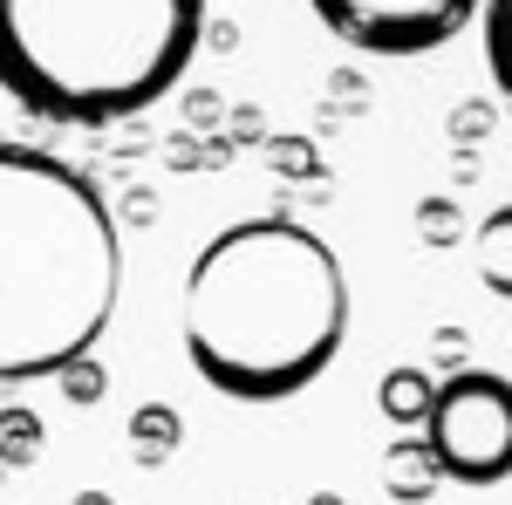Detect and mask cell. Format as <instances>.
<instances>
[{"label":"cell","instance_id":"obj_18","mask_svg":"<svg viewBox=\"0 0 512 505\" xmlns=\"http://www.w3.org/2000/svg\"><path fill=\"white\" fill-rule=\"evenodd\" d=\"M158 151H164V171H205V137H192V130H171Z\"/></svg>","mask_w":512,"mask_h":505},{"label":"cell","instance_id":"obj_17","mask_svg":"<svg viewBox=\"0 0 512 505\" xmlns=\"http://www.w3.org/2000/svg\"><path fill=\"white\" fill-rule=\"evenodd\" d=\"M219 117H226V103L212 89H185V130L192 137H219Z\"/></svg>","mask_w":512,"mask_h":505},{"label":"cell","instance_id":"obj_14","mask_svg":"<svg viewBox=\"0 0 512 505\" xmlns=\"http://www.w3.org/2000/svg\"><path fill=\"white\" fill-rule=\"evenodd\" d=\"M55 389H62V403H69V410H96V403L110 396V369H103V355L69 362V369L55 376Z\"/></svg>","mask_w":512,"mask_h":505},{"label":"cell","instance_id":"obj_24","mask_svg":"<svg viewBox=\"0 0 512 505\" xmlns=\"http://www.w3.org/2000/svg\"><path fill=\"white\" fill-rule=\"evenodd\" d=\"M451 178H458V185H472V178H478V151H458V171H451Z\"/></svg>","mask_w":512,"mask_h":505},{"label":"cell","instance_id":"obj_2","mask_svg":"<svg viewBox=\"0 0 512 505\" xmlns=\"http://www.w3.org/2000/svg\"><path fill=\"white\" fill-rule=\"evenodd\" d=\"M123 301V226L69 157L0 137V383H55Z\"/></svg>","mask_w":512,"mask_h":505},{"label":"cell","instance_id":"obj_15","mask_svg":"<svg viewBox=\"0 0 512 505\" xmlns=\"http://www.w3.org/2000/svg\"><path fill=\"white\" fill-rule=\"evenodd\" d=\"M465 369H478L472 362V335H465V328H437L431 335V376L444 383V376H465Z\"/></svg>","mask_w":512,"mask_h":505},{"label":"cell","instance_id":"obj_16","mask_svg":"<svg viewBox=\"0 0 512 505\" xmlns=\"http://www.w3.org/2000/svg\"><path fill=\"white\" fill-rule=\"evenodd\" d=\"M485 137H492V103H458L451 110V144L458 151H478Z\"/></svg>","mask_w":512,"mask_h":505},{"label":"cell","instance_id":"obj_4","mask_svg":"<svg viewBox=\"0 0 512 505\" xmlns=\"http://www.w3.org/2000/svg\"><path fill=\"white\" fill-rule=\"evenodd\" d=\"M444 485H472L492 492L512 478V376L499 369H465V376H444L431 403V424H424Z\"/></svg>","mask_w":512,"mask_h":505},{"label":"cell","instance_id":"obj_26","mask_svg":"<svg viewBox=\"0 0 512 505\" xmlns=\"http://www.w3.org/2000/svg\"><path fill=\"white\" fill-rule=\"evenodd\" d=\"M308 505H349V499H342V492H315Z\"/></svg>","mask_w":512,"mask_h":505},{"label":"cell","instance_id":"obj_5","mask_svg":"<svg viewBox=\"0 0 512 505\" xmlns=\"http://www.w3.org/2000/svg\"><path fill=\"white\" fill-rule=\"evenodd\" d=\"M308 7L335 41H349L362 55L410 62V55H431L444 41H458L485 0H308Z\"/></svg>","mask_w":512,"mask_h":505},{"label":"cell","instance_id":"obj_13","mask_svg":"<svg viewBox=\"0 0 512 505\" xmlns=\"http://www.w3.org/2000/svg\"><path fill=\"white\" fill-rule=\"evenodd\" d=\"M267 171H274L280 185H321L315 137H267Z\"/></svg>","mask_w":512,"mask_h":505},{"label":"cell","instance_id":"obj_21","mask_svg":"<svg viewBox=\"0 0 512 505\" xmlns=\"http://www.w3.org/2000/svg\"><path fill=\"white\" fill-rule=\"evenodd\" d=\"M137 151H151V123H144V117H130V123H123V137H117V157H137Z\"/></svg>","mask_w":512,"mask_h":505},{"label":"cell","instance_id":"obj_10","mask_svg":"<svg viewBox=\"0 0 512 505\" xmlns=\"http://www.w3.org/2000/svg\"><path fill=\"white\" fill-rule=\"evenodd\" d=\"M48 451V424L35 403H0V471H28Z\"/></svg>","mask_w":512,"mask_h":505},{"label":"cell","instance_id":"obj_8","mask_svg":"<svg viewBox=\"0 0 512 505\" xmlns=\"http://www.w3.org/2000/svg\"><path fill=\"white\" fill-rule=\"evenodd\" d=\"M123 437H130V465L164 471L171 458H178V444H185V417H178L171 403H137Z\"/></svg>","mask_w":512,"mask_h":505},{"label":"cell","instance_id":"obj_27","mask_svg":"<svg viewBox=\"0 0 512 505\" xmlns=\"http://www.w3.org/2000/svg\"><path fill=\"white\" fill-rule=\"evenodd\" d=\"M0 478H7V471H0Z\"/></svg>","mask_w":512,"mask_h":505},{"label":"cell","instance_id":"obj_3","mask_svg":"<svg viewBox=\"0 0 512 505\" xmlns=\"http://www.w3.org/2000/svg\"><path fill=\"white\" fill-rule=\"evenodd\" d=\"M212 0H0V89L41 123L110 130L185 82Z\"/></svg>","mask_w":512,"mask_h":505},{"label":"cell","instance_id":"obj_6","mask_svg":"<svg viewBox=\"0 0 512 505\" xmlns=\"http://www.w3.org/2000/svg\"><path fill=\"white\" fill-rule=\"evenodd\" d=\"M437 485H444V471H437L424 430H403L390 451H383V492H390L396 505H431Z\"/></svg>","mask_w":512,"mask_h":505},{"label":"cell","instance_id":"obj_23","mask_svg":"<svg viewBox=\"0 0 512 505\" xmlns=\"http://www.w3.org/2000/svg\"><path fill=\"white\" fill-rule=\"evenodd\" d=\"M205 41H212L219 55H233V48H239V28H226V21H219V28H205Z\"/></svg>","mask_w":512,"mask_h":505},{"label":"cell","instance_id":"obj_9","mask_svg":"<svg viewBox=\"0 0 512 505\" xmlns=\"http://www.w3.org/2000/svg\"><path fill=\"white\" fill-rule=\"evenodd\" d=\"M472 253H478V280L485 294L512 301V205H492L472 226Z\"/></svg>","mask_w":512,"mask_h":505},{"label":"cell","instance_id":"obj_1","mask_svg":"<svg viewBox=\"0 0 512 505\" xmlns=\"http://www.w3.org/2000/svg\"><path fill=\"white\" fill-rule=\"evenodd\" d=\"M185 362L226 403H287L315 389L349 342L342 253L294 212H260L212 233L185 267Z\"/></svg>","mask_w":512,"mask_h":505},{"label":"cell","instance_id":"obj_22","mask_svg":"<svg viewBox=\"0 0 512 505\" xmlns=\"http://www.w3.org/2000/svg\"><path fill=\"white\" fill-rule=\"evenodd\" d=\"M233 137H205V171H226V164H233Z\"/></svg>","mask_w":512,"mask_h":505},{"label":"cell","instance_id":"obj_11","mask_svg":"<svg viewBox=\"0 0 512 505\" xmlns=\"http://www.w3.org/2000/svg\"><path fill=\"white\" fill-rule=\"evenodd\" d=\"M478 21H485V62H492V82H499V96H506V110H512V0H485Z\"/></svg>","mask_w":512,"mask_h":505},{"label":"cell","instance_id":"obj_20","mask_svg":"<svg viewBox=\"0 0 512 505\" xmlns=\"http://www.w3.org/2000/svg\"><path fill=\"white\" fill-rule=\"evenodd\" d=\"M110 212H117V226H151V219H158V192H151V185H130L123 205H110Z\"/></svg>","mask_w":512,"mask_h":505},{"label":"cell","instance_id":"obj_12","mask_svg":"<svg viewBox=\"0 0 512 505\" xmlns=\"http://www.w3.org/2000/svg\"><path fill=\"white\" fill-rule=\"evenodd\" d=\"M417 239H424L431 253H451V246H465V239H472V226H465L458 198H417Z\"/></svg>","mask_w":512,"mask_h":505},{"label":"cell","instance_id":"obj_7","mask_svg":"<svg viewBox=\"0 0 512 505\" xmlns=\"http://www.w3.org/2000/svg\"><path fill=\"white\" fill-rule=\"evenodd\" d=\"M431 403H437V376H431V369H417V362L383 369V383H376V410L396 424V437L431 424Z\"/></svg>","mask_w":512,"mask_h":505},{"label":"cell","instance_id":"obj_19","mask_svg":"<svg viewBox=\"0 0 512 505\" xmlns=\"http://www.w3.org/2000/svg\"><path fill=\"white\" fill-rule=\"evenodd\" d=\"M226 137H233V151H246V144L267 151V117H260L253 103H233V110H226Z\"/></svg>","mask_w":512,"mask_h":505},{"label":"cell","instance_id":"obj_25","mask_svg":"<svg viewBox=\"0 0 512 505\" xmlns=\"http://www.w3.org/2000/svg\"><path fill=\"white\" fill-rule=\"evenodd\" d=\"M76 505H117V499H110V492H96V485H89V492H76Z\"/></svg>","mask_w":512,"mask_h":505}]
</instances>
